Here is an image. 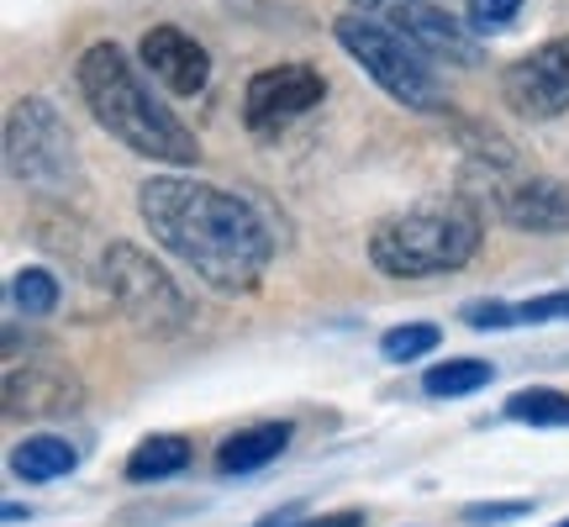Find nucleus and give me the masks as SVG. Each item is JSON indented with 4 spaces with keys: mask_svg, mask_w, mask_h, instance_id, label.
Here are the masks:
<instances>
[{
    "mask_svg": "<svg viewBox=\"0 0 569 527\" xmlns=\"http://www.w3.org/2000/svg\"><path fill=\"white\" fill-rule=\"evenodd\" d=\"M80 465V448L59 438V432H38L27 444L11 448V475L17 480H32V486H48V480H63L69 469Z\"/></svg>",
    "mask_w": 569,
    "mask_h": 527,
    "instance_id": "obj_15",
    "label": "nucleus"
},
{
    "mask_svg": "<svg viewBox=\"0 0 569 527\" xmlns=\"http://www.w3.org/2000/svg\"><path fill=\"white\" fill-rule=\"evenodd\" d=\"M6 175L27 190H69L80 180L74 132L53 101L27 96L6 111Z\"/></svg>",
    "mask_w": 569,
    "mask_h": 527,
    "instance_id": "obj_5",
    "label": "nucleus"
},
{
    "mask_svg": "<svg viewBox=\"0 0 569 527\" xmlns=\"http://www.w3.org/2000/svg\"><path fill=\"white\" fill-rule=\"evenodd\" d=\"M80 406L74 375L59 365H11L6 369V417H63Z\"/></svg>",
    "mask_w": 569,
    "mask_h": 527,
    "instance_id": "obj_12",
    "label": "nucleus"
},
{
    "mask_svg": "<svg viewBox=\"0 0 569 527\" xmlns=\"http://www.w3.org/2000/svg\"><path fill=\"white\" fill-rule=\"evenodd\" d=\"M138 53H142V69L153 74V84L169 90V96H201L211 84V53L190 32H180V27H148Z\"/></svg>",
    "mask_w": 569,
    "mask_h": 527,
    "instance_id": "obj_10",
    "label": "nucleus"
},
{
    "mask_svg": "<svg viewBox=\"0 0 569 527\" xmlns=\"http://www.w3.org/2000/svg\"><path fill=\"white\" fill-rule=\"evenodd\" d=\"M486 243V217L469 196H427L369 232V264L390 280H432L465 269Z\"/></svg>",
    "mask_w": 569,
    "mask_h": 527,
    "instance_id": "obj_3",
    "label": "nucleus"
},
{
    "mask_svg": "<svg viewBox=\"0 0 569 527\" xmlns=\"http://www.w3.org/2000/svg\"><path fill=\"white\" fill-rule=\"evenodd\" d=\"M290 448V422H259L243 432H227L217 448V475L238 480V475H259L264 465H274Z\"/></svg>",
    "mask_w": 569,
    "mask_h": 527,
    "instance_id": "obj_13",
    "label": "nucleus"
},
{
    "mask_svg": "<svg viewBox=\"0 0 569 527\" xmlns=\"http://www.w3.org/2000/svg\"><path fill=\"white\" fill-rule=\"evenodd\" d=\"M322 96H327L322 69H311V63H269L243 90V127L259 142H274L301 122L306 111H317Z\"/></svg>",
    "mask_w": 569,
    "mask_h": 527,
    "instance_id": "obj_7",
    "label": "nucleus"
},
{
    "mask_svg": "<svg viewBox=\"0 0 569 527\" xmlns=\"http://www.w3.org/2000/svg\"><path fill=\"white\" fill-rule=\"evenodd\" d=\"M27 517H32L27 507H17V501H6V523H27Z\"/></svg>",
    "mask_w": 569,
    "mask_h": 527,
    "instance_id": "obj_24",
    "label": "nucleus"
},
{
    "mask_svg": "<svg viewBox=\"0 0 569 527\" xmlns=\"http://www.w3.org/2000/svg\"><path fill=\"white\" fill-rule=\"evenodd\" d=\"M553 527H569V517H565V523H553Z\"/></svg>",
    "mask_w": 569,
    "mask_h": 527,
    "instance_id": "obj_25",
    "label": "nucleus"
},
{
    "mask_svg": "<svg viewBox=\"0 0 569 527\" xmlns=\"http://www.w3.org/2000/svg\"><path fill=\"white\" fill-rule=\"evenodd\" d=\"M353 11H369L386 27H396L432 63H453V69H475L480 63V32L465 17L432 6V0H353Z\"/></svg>",
    "mask_w": 569,
    "mask_h": 527,
    "instance_id": "obj_8",
    "label": "nucleus"
},
{
    "mask_svg": "<svg viewBox=\"0 0 569 527\" xmlns=\"http://www.w3.org/2000/svg\"><path fill=\"white\" fill-rule=\"evenodd\" d=\"M528 501H490V507H469V523H507V517H528Z\"/></svg>",
    "mask_w": 569,
    "mask_h": 527,
    "instance_id": "obj_22",
    "label": "nucleus"
},
{
    "mask_svg": "<svg viewBox=\"0 0 569 527\" xmlns=\"http://www.w3.org/2000/svg\"><path fill=\"white\" fill-rule=\"evenodd\" d=\"M138 217L163 253L196 269L211 290L243 296L274 259V227L253 201L190 175H153L138 185Z\"/></svg>",
    "mask_w": 569,
    "mask_h": 527,
    "instance_id": "obj_1",
    "label": "nucleus"
},
{
    "mask_svg": "<svg viewBox=\"0 0 569 527\" xmlns=\"http://www.w3.org/2000/svg\"><path fill=\"white\" fill-rule=\"evenodd\" d=\"M438 338L443 332L432 322H401L380 338V354H386V365H411V359H422L427 348H438Z\"/></svg>",
    "mask_w": 569,
    "mask_h": 527,
    "instance_id": "obj_19",
    "label": "nucleus"
},
{
    "mask_svg": "<svg viewBox=\"0 0 569 527\" xmlns=\"http://www.w3.org/2000/svg\"><path fill=\"white\" fill-rule=\"evenodd\" d=\"M196 459V444L180 438V432H153V438H142L132 454H127V480L132 486H153V480H174L184 475Z\"/></svg>",
    "mask_w": 569,
    "mask_h": 527,
    "instance_id": "obj_14",
    "label": "nucleus"
},
{
    "mask_svg": "<svg viewBox=\"0 0 569 527\" xmlns=\"http://www.w3.org/2000/svg\"><path fill=\"white\" fill-rule=\"evenodd\" d=\"M507 417L528 427H569V396L553 386H528L507 401Z\"/></svg>",
    "mask_w": 569,
    "mask_h": 527,
    "instance_id": "obj_17",
    "label": "nucleus"
},
{
    "mask_svg": "<svg viewBox=\"0 0 569 527\" xmlns=\"http://www.w3.org/2000/svg\"><path fill=\"white\" fill-rule=\"evenodd\" d=\"M528 11V0H465V21L480 38H501L517 27V17Z\"/></svg>",
    "mask_w": 569,
    "mask_h": 527,
    "instance_id": "obj_20",
    "label": "nucleus"
},
{
    "mask_svg": "<svg viewBox=\"0 0 569 527\" xmlns=\"http://www.w3.org/2000/svg\"><path fill=\"white\" fill-rule=\"evenodd\" d=\"M59 306V280L48 275V269H21L17 280H11V311L21 317H48Z\"/></svg>",
    "mask_w": 569,
    "mask_h": 527,
    "instance_id": "obj_18",
    "label": "nucleus"
},
{
    "mask_svg": "<svg viewBox=\"0 0 569 527\" xmlns=\"http://www.w3.org/2000/svg\"><path fill=\"white\" fill-rule=\"evenodd\" d=\"M496 211L517 232H543V238L569 232V185L553 175H517L496 190Z\"/></svg>",
    "mask_w": 569,
    "mask_h": 527,
    "instance_id": "obj_11",
    "label": "nucleus"
},
{
    "mask_svg": "<svg viewBox=\"0 0 569 527\" xmlns=\"http://www.w3.org/2000/svg\"><path fill=\"white\" fill-rule=\"evenodd\" d=\"M490 375H496V369H490L486 359H448V365L427 369L422 390L427 396H438V401H453V396H475V390H486Z\"/></svg>",
    "mask_w": 569,
    "mask_h": 527,
    "instance_id": "obj_16",
    "label": "nucleus"
},
{
    "mask_svg": "<svg viewBox=\"0 0 569 527\" xmlns=\"http://www.w3.org/2000/svg\"><path fill=\"white\" fill-rule=\"evenodd\" d=\"M501 101L522 122H553L569 111V32L538 42L532 53L501 69Z\"/></svg>",
    "mask_w": 569,
    "mask_h": 527,
    "instance_id": "obj_9",
    "label": "nucleus"
},
{
    "mask_svg": "<svg viewBox=\"0 0 569 527\" xmlns=\"http://www.w3.org/2000/svg\"><path fill=\"white\" fill-rule=\"evenodd\" d=\"M465 322L469 327H517L522 322V311L511 301H469L465 306Z\"/></svg>",
    "mask_w": 569,
    "mask_h": 527,
    "instance_id": "obj_21",
    "label": "nucleus"
},
{
    "mask_svg": "<svg viewBox=\"0 0 569 527\" xmlns=\"http://www.w3.org/2000/svg\"><path fill=\"white\" fill-rule=\"evenodd\" d=\"M365 511H332V517H301L296 527H365Z\"/></svg>",
    "mask_w": 569,
    "mask_h": 527,
    "instance_id": "obj_23",
    "label": "nucleus"
},
{
    "mask_svg": "<svg viewBox=\"0 0 569 527\" xmlns=\"http://www.w3.org/2000/svg\"><path fill=\"white\" fill-rule=\"evenodd\" d=\"M332 38H338V48H343L348 59L359 63L396 106H407V111H443L438 63L427 59L422 48H411L396 27H386L380 17L348 6L343 17L332 21Z\"/></svg>",
    "mask_w": 569,
    "mask_h": 527,
    "instance_id": "obj_4",
    "label": "nucleus"
},
{
    "mask_svg": "<svg viewBox=\"0 0 569 527\" xmlns=\"http://www.w3.org/2000/svg\"><path fill=\"white\" fill-rule=\"evenodd\" d=\"M74 84H80V101L111 138L142 153L153 163H201V142L196 132L174 117V106L163 101L153 80H142V69L127 59L117 42H90L74 63Z\"/></svg>",
    "mask_w": 569,
    "mask_h": 527,
    "instance_id": "obj_2",
    "label": "nucleus"
},
{
    "mask_svg": "<svg viewBox=\"0 0 569 527\" xmlns=\"http://www.w3.org/2000/svg\"><path fill=\"white\" fill-rule=\"evenodd\" d=\"M101 285L106 296L117 301L132 327L142 332H153V338H169V332H180L190 322V301H184V290L169 280V269L153 264L142 248L132 243H111L101 259Z\"/></svg>",
    "mask_w": 569,
    "mask_h": 527,
    "instance_id": "obj_6",
    "label": "nucleus"
}]
</instances>
